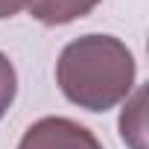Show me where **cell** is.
I'll return each mask as SVG.
<instances>
[{"label": "cell", "instance_id": "cell-1", "mask_svg": "<svg viewBox=\"0 0 149 149\" xmlns=\"http://www.w3.org/2000/svg\"><path fill=\"white\" fill-rule=\"evenodd\" d=\"M137 64L132 50L114 35H79L58 53L56 82L67 102L105 114L134 91Z\"/></svg>", "mask_w": 149, "mask_h": 149}, {"label": "cell", "instance_id": "cell-2", "mask_svg": "<svg viewBox=\"0 0 149 149\" xmlns=\"http://www.w3.org/2000/svg\"><path fill=\"white\" fill-rule=\"evenodd\" d=\"M18 149H102V143L70 117H41L24 132Z\"/></svg>", "mask_w": 149, "mask_h": 149}, {"label": "cell", "instance_id": "cell-3", "mask_svg": "<svg viewBox=\"0 0 149 149\" xmlns=\"http://www.w3.org/2000/svg\"><path fill=\"white\" fill-rule=\"evenodd\" d=\"M102 0H29V15L44 26H64L91 15Z\"/></svg>", "mask_w": 149, "mask_h": 149}, {"label": "cell", "instance_id": "cell-4", "mask_svg": "<svg viewBox=\"0 0 149 149\" xmlns=\"http://www.w3.org/2000/svg\"><path fill=\"white\" fill-rule=\"evenodd\" d=\"M120 134L132 149H146V91L143 88L129 94L126 108L120 114Z\"/></svg>", "mask_w": 149, "mask_h": 149}, {"label": "cell", "instance_id": "cell-5", "mask_svg": "<svg viewBox=\"0 0 149 149\" xmlns=\"http://www.w3.org/2000/svg\"><path fill=\"white\" fill-rule=\"evenodd\" d=\"M15 94H18V73H15V64L9 61V56H6L3 50H0V120H3L6 111L12 108Z\"/></svg>", "mask_w": 149, "mask_h": 149}, {"label": "cell", "instance_id": "cell-6", "mask_svg": "<svg viewBox=\"0 0 149 149\" xmlns=\"http://www.w3.org/2000/svg\"><path fill=\"white\" fill-rule=\"evenodd\" d=\"M29 0H0V21H6V18H15L21 9H26Z\"/></svg>", "mask_w": 149, "mask_h": 149}]
</instances>
